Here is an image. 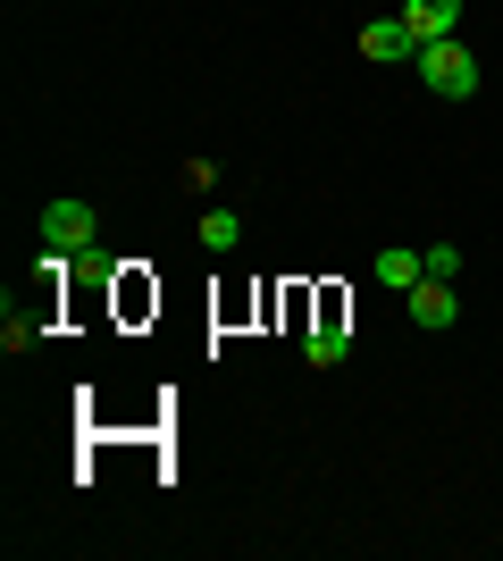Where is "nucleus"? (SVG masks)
Instances as JSON below:
<instances>
[{"label":"nucleus","instance_id":"nucleus-4","mask_svg":"<svg viewBox=\"0 0 503 561\" xmlns=\"http://www.w3.org/2000/svg\"><path fill=\"white\" fill-rule=\"evenodd\" d=\"M361 50L386 59V68H403V59H420V34H411L403 18H369V25H361Z\"/></svg>","mask_w":503,"mask_h":561},{"label":"nucleus","instance_id":"nucleus-2","mask_svg":"<svg viewBox=\"0 0 503 561\" xmlns=\"http://www.w3.org/2000/svg\"><path fill=\"white\" fill-rule=\"evenodd\" d=\"M93 243H101V210H93V202H43V252L50 260H84V252H93Z\"/></svg>","mask_w":503,"mask_h":561},{"label":"nucleus","instance_id":"nucleus-7","mask_svg":"<svg viewBox=\"0 0 503 561\" xmlns=\"http://www.w3.org/2000/svg\"><path fill=\"white\" fill-rule=\"evenodd\" d=\"M302 352H311V369H344V352H353V335H344V328L328 319V328H311V335H302Z\"/></svg>","mask_w":503,"mask_h":561},{"label":"nucleus","instance_id":"nucleus-8","mask_svg":"<svg viewBox=\"0 0 503 561\" xmlns=\"http://www.w3.org/2000/svg\"><path fill=\"white\" fill-rule=\"evenodd\" d=\"M243 243V218L236 210H202V252H236Z\"/></svg>","mask_w":503,"mask_h":561},{"label":"nucleus","instance_id":"nucleus-6","mask_svg":"<svg viewBox=\"0 0 503 561\" xmlns=\"http://www.w3.org/2000/svg\"><path fill=\"white\" fill-rule=\"evenodd\" d=\"M378 277L395 285V294H411V285L428 277V252H411V243H386V252H378Z\"/></svg>","mask_w":503,"mask_h":561},{"label":"nucleus","instance_id":"nucleus-3","mask_svg":"<svg viewBox=\"0 0 503 561\" xmlns=\"http://www.w3.org/2000/svg\"><path fill=\"white\" fill-rule=\"evenodd\" d=\"M403 310H411V328H428V335H445L461 319V294H454V277H420L403 294Z\"/></svg>","mask_w":503,"mask_h":561},{"label":"nucleus","instance_id":"nucleus-5","mask_svg":"<svg viewBox=\"0 0 503 561\" xmlns=\"http://www.w3.org/2000/svg\"><path fill=\"white\" fill-rule=\"evenodd\" d=\"M403 25L420 43H445V34H461V0H403Z\"/></svg>","mask_w":503,"mask_h":561},{"label":"nucleus","instance_id":"nucleus-9","mask_svg":"<svg viewBox=\"0 0 503 561\" xmlns=\"http://www.w3.org/2000/svg\"><path fill=\"white\" fill-rule=\"evenodd\" d=\"M428 277H461V243H428Z\"/></svg>","mask_w":503,"mask_h":561},{"label":"nucleus","instance_id":"nucleus-1","mask_svg":"<svg viewBox=\"0 0 503 561\" xmlns=\"http://www.w3.org/2000/svg\"><path fill=\"white\" fill-rule=\"evenodd\" d=\"M411 68H420V84H428L436 101H470V93H479V59L461 50V34H445V43H420V59H411Z\"/></svg>","mask_w":503,"mask_h":561}]
</instances>
